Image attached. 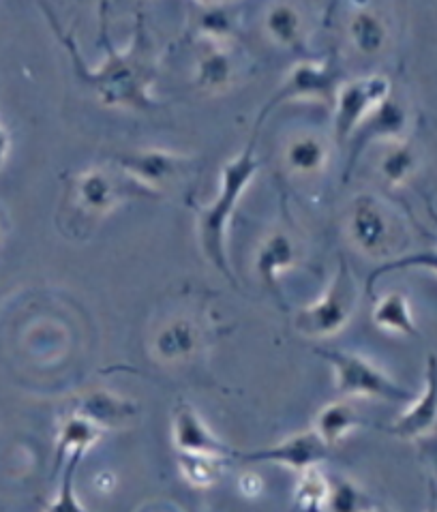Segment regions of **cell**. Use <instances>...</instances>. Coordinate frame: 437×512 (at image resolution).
I'll return each mask as SVG.
<instances>
[{
	"label": "cell",
	"mask_w": 437,
	"mask_h": 512,
	"mask_svg": "<svg viewBox=\"0 0 437 512\" xmlns=\"http://www.w3.org/2000/svg\"><path fill=\"white\" fill-rule=\"evenodd\" d=\"M48 18L56 30L60 43H63L65 50L69 52L78 78L93 90L103 105H108V108H123V110L155 108L157 101L150 90H153L157 80L159 60H157V48L153 43V37H150L146 30L144 15H138L135 37L129 48L125 52H118L114 50V45L110 41L108 18H105L103 13L101 39L105 45V60L99 65V69H88L73 35L63 33V28L58 26L54 13L48 11Z\"/></svg>",
	"instance_id": "1"
},
{
	"label": "cell",
	"mask_w": 437,
	"mask_h": 512,
	"mask_svg": "<svg viewBox=\"0 0 437 512\" xmlns=\"http://www.w3.org/2000/svg\"><path fill=\"white\" fill-rule=\"evenodd\" d=\"M260 159L255 155V140L238 157H232L221 170V183L217 198L198 208V238L204 258L213 264L223 277L232 279V268L228 262V230L234 210L243 198L253 178L258 176Z\"/></svg>",
	"instance_id": "2"
},
{
	"label": "cell",
	"mask_w": 437,
	"mask_h": 512,
	"mask_svg": "<svg viewBox=\"0 0 437 512\" xmlns=\"http://www.w3.org/2000/svg\"><path fill=\"white\" fill-rule=\"evenodd\" d=\"M131 198H157L155 193L140 187L125 172L93 168L71 180L65 198V213L75 225L73 236L82 234L84 223H97L112 210Z\"/></svg>",
	"instance_id": "3"
},
{
	"label": "cell",
	"mask_w": 437,
	"mask_h": 512,
	"mask_svg": "<svg viewBox=\"0 0 437 512\" xmlns=\"http://www.w3.org/2000/svg\"><path fill=\"white\" fill-rule=\"evenodd\" d=\"M315 354L333 365L335 384L343 399H378L388 403H412L416 399L412 390L397 384L365 356L328 348H318Z\"/></svg>",
	"instance_id": "4"
},
{
	"label": "cell",
	"mask_w": 437,
	"mask_h": 512,
	"mask_svg": "<svg viewBox=\"0 0 437 512\" xmlns=\"http://www.w3.org/2000/svg\"><path fill=\"white\" fill-rule=\"evenodd\" d=\"M356 305L358 285L348 260L341 258L324 296L296 313L294 328L307 339H330L350 324Z\"/></svg>",
	"instance_id": "5"
},
{
	"label": "cell",
	"mask_w": 437,
	"mask_h": 512,
	"mask_svg": "<svg viewBox=\"0 0 437 512\" xmlns=\"http://www.w3.org/2000/svg\"><path fill=\"white\" fill-rule=\"evenodd\" d=\"M343 86V73L335 56H330L322 63H300L290 71L281 88L266 103L264 112L260 114L258 127L264 123V116L273 112L277 105L292 99H315L328 105H335L339 88Z\"/></svg>",
	"instance_id": "6"
},
{
	"label": "cell",
	"mask_w": 437,
	"mask_h": 512,
	"mask_svg": "<svg viewBox=\"0 0 437 512\" xmlns=\"http://www.w3.org/2000/svg\"><path fill=\"white\" fill-rule=\"evenodd\" d=\"M390 97V82L384 75H369L339 88L335 99V135L343 144L358 127Z\"/></svg>",
	"instance_id": "7"
},
{
	"label": "cell",
	"mask_w": 437,
	"mask_h": 512,
	"mask_svg": "<svg viewBox=\"0 0 437 512\" xmlns=\"http://www.w3.org/2000/svg\"><path fill=\"white\" fill-rule=\"evenodd\" d=\"M116 165L140 187L159 195L165 187L174 185L180 176H185L189 170V159L172 153V150L146 148L118 155Z\"/></svg>",
	"instance_id": "8"
},
{
	"label": "cell",
	"mask_w": 437,
	"mask_h": 512,
	"mask_svg": "<svg viewBox=\"0 0 437 512\" xmlns=\"http://www.w3.org/2000/svg\"><path fill=\"white\" fill-rule=\"evenodd\" d=\"M328 453H330V446L322 442L318 433L309 429V431H298L275 446L251 450V453H236V459L243 463H273V465H281V468L303 474L307 470L320 468V465L328 459Z\"/></svg>",
	"instance_id": "9"
},
{
	"label": "cell",
	"mask_w": 437,
	"mask_h": 512,
	"mask_svg": "<svg viewBox=\"0 0 437 512\" xmlns=\"http://www.w3.org/2000/svg\"><path fill=\"white\" fill-rule=\"evenodd\" d=\"M172 444L178 455H206L219 459H234L236 450H232L219 435L206 425V420L191 403H178L172 414Z\"/></svg>",
	"instance_id": "10"
},
{
	"label": "cell",
	"mask_w": 437,
	"mask_h": 512,
	"mask_svg": "<svg viewBox=\"0 0 437 512\" xmlns=\"http://www.w3.org/2000/svg\"><path fill=\"white\" fill-rule=\"evenodd\" d=\"M350 234L356 247L367 255H373V258H384V255L395 251L393 217L382 202L371 198V195H363L354 202Z\"/></svg>",
	"instance_id": "11"
},
{
	"label": "cell",
	"mask_w": 437,
	"mask_h": 512,
	"mask_svg": "<svg viewBox=\"0 0 437 512\" xmlns=\"http://www.w3.org/2000/svg\"><path fill=\"white\" fill-rule=\"evenodd\" d=\"M395 438L420 442L435 435L437 431V356L429 354L425 369V388L410 405L408 410L395 418L388 429Z\"/></svg>",
	"instance_id": "12"
},
{
	"label": "cell",
	"mask_w": 437,
	"mask_h": 512,
	"mask_svg": "<svg viewBox=\"0 0 437 512\" xmlns=\"http://www.w3.org/2000/svg\"><path fill=\"white\" fill-rule=\"evenodd\" d=\"M71 412L88 418L90 423L108 431L116 427H127L138 416V403L112 393V390H88V393L75 401V408Z\"/></svg>",
	"instance_id": "13"
},
{
	"label": "cell",
	"mask_w": 437,
	"mask_h": 512,
	"mask_svg": "<svg viewBox=\"0 0 437 512\" xmlns=\"http://www.w3.org/2000/svg\"><path fill=\"white\" fill-rule=\"evenodd\" d=\"M202 345V330L193 320L178 318L165 324L153 339V354L161 363H183Z\"/></svg>",
	"instance_id": "14"
},
{
	"label": "cell",
	"mask_w": 437,
	"mask_h": 512,
	"mask_svg": "<svg viewBox=\"0 0 437 512\" xmlns=\"http://www.w3.org/2000/svg\"><path fill=\"white\" fill-rule=\"evenodd\" d=\"M105 431L90 423L88 418L80 414H69L58 427L56 435V470H63V465L71 457H82L90 448L97 446L103 440Z\"/></svg>",
	"instance_id": "15"
},
{
	"label": "cell",
	"mask_w": 437,
	"mask_h": 512,
	"mask_svg": "<svg viewBox=\"0 0 437 512\" xmlns=\"http://www.w3.org/2000/svg\"><path fill=\"white\" fill-rule=\"evenodd\" d=\"M360 425H363V420H360L354 405L348 399H339L324 405L318 416H315L311 429L320 435L326 446L333 448Z\"/></svg>",
	"instance_id": "16"
},
{
	"label": "cell",
	"mask_w": 437,
	"mask_h": 512,
	"mask_svg": "<svg viewBox=\"0 0 437 512\" xmlns=\"http://www.w3.org/2000/svg\"><path fill=\"white\" fill-rule=\"evenodd\" d=\"M373 322L380 330H386L390 335L401 337H416L418 328L412 315V305L405 294L390 292L384 294L378 305L373 309Z\"/></svg>",
	"instance_id": "17"
},
{
	"label": "cell",
	"mask_w": 437,
	"mask_h": 512,
	"mask_svg": "<svg viewBox=\"0 0 437 512\" xmlns=\"http://www.w3.org/2000/svg\"><path fill=\"white\" fill-rule=\"evenodd\" d=\"M296 260V249L292 238L288 234H273L264 240L258 255H255V270H258L260 279L268 285V288H275L279 275L285 268H290Z\"/></svg>",
	"instance_id": "18"
},
{
	"label": "cell",
	"mask_w": 437,
	"mask_h": 512,
	"mask_svg": "<svg viewBox=\"0 0 437 512\" xmlns=\"http://www.w3.org/2000/svg\"><path fill=\"white\" fill-rule=\"evenodd\" d=\"M405 129H408V112L403 110V105H399L393 99H386L378 110H375L363 125L358 127V133H365L363 138H360V144H367L369 138H386V140H393V142H401ZM352 135V138H354Z\"/></svg>",
	"instance_id": "19"
},
{
	"label": "cell",
	"mask_w": 437,
	"mask_h": 512,
	"mask_svg": "<svg viewBox=\"0 0 437 512\" xmlns=\"http://www.w3.org/2000/svg\"><path fill=\"white\" fill-rule=\"evenodd\" d=\"M234 73L236 69L228 45H208L200 58L195 84L202 90H208V93H221L223 88L232 84Z\"/></svg>",
	"instance_id": "20"
},
{
	"label": "cell",
	"mask_w": 437,
	"mask_h": 512,
	"mask_svg": "<svg viewBox=\"0 0 437 512\" xmlns=\"http://www.w3.org/2000/svg\"><path fill=\"white\" fill-rule=\"evenodd\" d=\"M371 495L345 476H328V500L324 512H373Z\"/></svg>",
	"instance_id": "21"
},
{
	"label": "cell",
	"mask_w": 437,
	"mask_h": 512,
	"mask_svg": "<svg viewBox=\"0 0 437 512\" xmlns=\"http://www.w3.org/2000/svg\"><path fill=\"white\" fill-rule=\"evenodd\" d=\"M328 161V148L322 140L313 138V135H303L296 138L285 148V165L296 174L311 176L318 174L326 168Z\"/></svg>",
	"instance_id": "22"
},
{
	"label": "cell",
	"mask_w": 437,
	"mask_h": 512,
	"mask_svg": "<svg viewBox=\"0 0 437 512\" xmlns=\"http://www.w3.org/2000/svg\"><path fill=\"white\" fill-rule=\"evenodd\" d=\"M266 28L270 37L292 52H300L305 45L303 18L292 5H275L266 18Z\"/></svg>",
	"instance_id": "23"
},
{
	"label": "cell",
	"mask_w": 437,
	"mask_h": 512,
	"mask_svg": "<svg viewBox=\"0 0 437 512\" xmlns=\"http://www.w3.org/2000/svg\"><path fill=\"white\" fill-rule=\"evenodd\" d=\"M200 15L198 20V35L204 39L206 45H232L234 39V24L236 18L230 13V5H198Z\"/></svg>",
	"instance_id": "24"
},
{
	"label": "cell",
	"mask_w": 437,
	"mask_h": 512,
	"mask_svg": "<svg viewBox=\"0 0 437 512\" xmlns=\"http://www.w3.org/2000/svg\"><path fill=\"white\" fill-rule=\"evenodd\" d=\"M350 37L358 52L378 54L388 41V28L378 13L360 9L350 22Z\"/></svg>",
	"instance_id": "25"
},
{
	"label": "cell",
	"mask_w": 437,
	"mask_h": 512,
	"mask_svg": "<svg viewBox=\"0 0 437 512\" xmlns=\"http://www.w3.org/2000/svg\"><path fill=\"white\" fill-rule=\"evenodd\" d=\"M228 461L206 455H178V470L191 487L208 489L219 483Z\"/></svg>",
	"instance_id": "26"
},
{
	"label": "cell",
	"mask_w": 437,
	"mask_h": 512,
	"mask_svg": "<svg viewBox=\"0 0 437 512\" xmlns=\"http://www.w3.org/2000/svg\"><path fill=\"white\" fill-rule=\"evenodd\" d=\"M416 168H418L416 150L408 142L401 140V142H393L388 153L382 157L380 174L388 185L401 187L414 176Z\"/></svg>",
	"instance_id": "27"
},
{
	"label": "cell",
	"mask_w": 437,
	"mask_h": 512,
	"mask_svg": "<svg viewBox=\"0 0 437 512\" xmlns=\"http://www.w3.org/2000/svg\"><path fill=\"white\" fill-rule=\"evenodd\" d=\"M328 500V474L313 468L300 474L296 485V504L300 512H324Z\"/></svg>",
	"instance_id": "28"
},
{
	"label": "cell",
	"mask_w": 437,
	"mask_h": 512,
	"mask_svg": "<svg viewBox=\"0 0 437 512\" xmlns=\"http://www.w3.org/2000/svg\"><path fill=\"white\" fill-rule=\"evenodd\" d=\"M429 215L437 223V210L433 206H429ZM408 268H427V270H431V273L437 275V249L418 251V253H410V255H399V258H395V260L384 262L382 266L375 268L373 273L367 277V292L373 290V285L380 281V277H384L388 273H399V270H408Z\"/></svg>",
	"instance_id": "29"
},
{
	"label": "cell",
	"mask_w": 437,
	"mask_h": 512,
	"mask_svg": "<svg viewBox=\"0 0 437 512\" xmlns=\"http://www.w3.org/2000/svg\"><path fill=\"white\" fill-rule=\"evenodd\" d=\"M82 457H71L60 470V483L45 512H90L75 493V472H78Z\"/></svg>",
	"instance_id": "30"
},
{
	"label": "cell",
	"mask_w": 437,
	"mask_h": 512,
	"mask_svg": "<svg viewBox=\"0 0 437 512\" xmlns=\"http://www.w3.org/2000/svg\"><path fill=\"white\" fill-rule=\"evenodd\" d=\"M418 446H420V457L425 459L433 478L437 480V433L429 435L425 440H420Z\"/></svg>",
	"instance_id": "31"
},
{
	"label": "cell",
	"mask_w": 437,
	"mask_h": 512,
	"mask_svg": "<svg viewBox=\"0 0 437 512\" xmlns=\"http://www.w3.org/2000/svg\"><path fill=\"white\" fill-rule=\"evenodd\" d=\"M238 489H240V493L247 495V498H255V495L262 493L264 483L260 480V476H255V474H243V476H240Z\"/></svg>",
	"instance_id": "32"
},
{
	"label": "cell",
	"mask_w": 437,
	"mask_h": 512,
	"mask_svg": "<svg viewBox=\"0 0 437 512\" xmlns=\"http://www.w3.org/2000/svg\"><path fill=\"white\" fill-rule=\"evenodd\" d=\"M9 150H11V138H9V131L0 125V170H3V165L9 157Z\"/></svg>",
	"instance_id": "33"
},
{
	"label": "cell",
	"mask_w": 437,
	"mask_h": 512,
	"mask_svg": "<svg viewBox=\"0 0 437 512\" xmlns=\"http://www.w3.org/2000/svg\"><path fill=\"white\" fill-rule=\"evenodd\" d=\"M431 500H433V504H435V512H437V491H435V487H431Z\"/></svg>",
	"instance_id": "34"
},
{
	"label": "cell",
	"mask_w": 437,
	"mask_h": 512,
	"mask_svg": "<svg viewBox=\"0 0 437 512\" xmlns=\"http://www.w3.org/2000/svg\"><path fill=\"white\" fill-rule=\"evenodd\" d=\"M427 512H435V504H433V500H431V504H429V508H427Z\"/></svg>",
	"instance_id": "35"
},
{
	"label": "cell",
	"mask_w": 437,
	"mask_h": 512,
	"mask_svg": "<svg viewBox=\"0 0 437 512\" xmlns=\"http://www.w3.org/2000/svg\"><path fill=\"white\" fill-rule=\"evenodd\" d=\"M373 512H390V510H382V508H375Z\"/></svg>",
	"instance_id": "36"
},
{
	"label": "cell",
	"mask_w": 437,
	"mask_h": 512,
	"mask_svg": "<svg viewBox=\"0 0 437 512\" xmlns=\"http://www.w3.org/2000/svg\"><path fill=\"white\" fill-rule=\"evenodd\" d=\"M290 512H300V510H298V508H292V510H290Z\"/></svg>",
	"instance_id": "37"
}]
</instances>
